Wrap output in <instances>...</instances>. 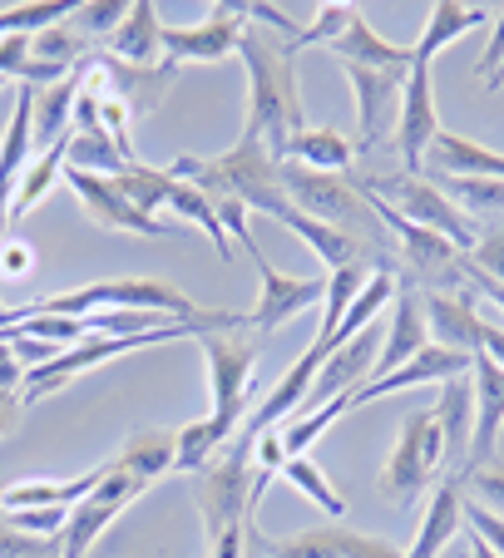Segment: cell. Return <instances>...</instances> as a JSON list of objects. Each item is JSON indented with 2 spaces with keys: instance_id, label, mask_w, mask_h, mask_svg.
<instances>
[{
  "instance_id": "obj_46",
  "label": "cell",
  "mask_w": 504,
  "mask_h": 558,
  "mask_svg": "<svg viewBox=\"0 0 504 558\" xmlns=\"http://www.w3.org/2000/svg\"><path fill=\"white\" fill-rule=\"evenodd\" d=\"M25 371H31V366L15 356L11 341L0 337V390H21V386H25Z\"/></svg>"
},
{
  "instance_id": "obj_17",
  "label": "cell",
  "mask_w": 504,
  "mask_h": 558,
  "mask_svg": "<svg viewBox=\"0 0 504 558\" xmlns=\"http://www.w3.org/2000/svg\"><path fill=\"white\" fill-rule=\"evenodd\" d=\"M109 60L129 64V70H154L164 64V21H158L154 0H134L115 35H109Z\"/></svg>"
},
{
  "instance_id": "obj_32",
  "label": "cell",
  "mask_w": 504,
  "mask_h": 558,
  "mask_svg": "<svg viewBox=\"0 0 504 558\" xmlns=\"http://www.w3.org/2000/svg\"><path fill=\"white\" fill-rule=\"evenodd\" d=\"M238 435V425L218 421V415H203V421H189L179 430V445H173V470L179 474H199L223 445Z\"/></svg>"
},
{
  "instance_id": "obj_51",
  "label": "cell",
  "mask_w": 504,
  "mask_h": 558,
  "mask_svg": "<svg viewBox=\"0 0 504 558\" xmlns=\"http://www.w3.org/2000/svg\"><path fill=\"white\" fill-rule=\"evenodd\" d=\"M0 89H5V80H0Z\"/></svg>"
},
{
  "instance_id": "obj_9",
  "label": "cell",
  "mask_w": 504,
  "mask_h": 558,
  "mask_svg": "<svg viewBox=\"0 0 504 558\" xmlns=\"http://www.w3.org/2000/svg\"><path fill=\"white\" fill-rule=\"evenodd\" d=\"M435 134H441V114H435V85H431V64H410L406 89H400V119H396V154L400 173H420L425 154H431Z\"/></svg>"
},
{
  "instance_id": "obj_7",
  "label": "cell",
  "mask_w": 504,
  "mask_h": 558,
  "mask_svg": "<svg viewBox=\"0 0 504 558\" xmlns=\"http://www.w3.org/2000/svg\"><path fill=\"white\" fill-rule=\"evenodd\" d=\"M242 0L213 5V15H203L199 25H164V60L168 64H218L228 54H238L242 40Z\"/></svg>"
},
{
  "instance_id": "obj_38",
  "label": "cell",
  "mask_w": 504,
  "mask_h": 558,
  "mask_svg": "<svg viewBox=\"0 0 504 558\" xmlns=\"http://www.w3.org/2000/svg\"><path fill=\"white\" fill-rule=\"evenodd\" d=\"M124 15H129V0H80V5H74V15H70V25L89 45H99V40L109 45V35L124 25Z\"/></svg>"
},
{
  "instance_id": "obj_26",
  "label": "cell",
  "mask_w": 504,
  "mask_h": 558,
  "mask_svg": "<svg viewBox=\"0 0 504 558\" xmlns=\"http://www.w3.org/2000/svg\"><path fill=\"white\" fill-rule=\"evenodd\" d=\"M283 163H302V169H312V173H351V163H357V144L332 124L302 129V134L287 144Z\"/></svg>"
},
{
  "instance_id": "obj_39",
  "label": "cell",
  "mask_w": 504,
  "mask_h": 558,
  "mask_svg": "<svg viewBox=\"0 0 504 558\" xmlns=\"http://www.w3.org/2000/svg\"><path fill=\"white\" fill-rule=\"evenodd\" d=\"M351 15H357V5H312V15H307V31H302V50L307 45H332L341 40V31L351 25Z\"/></svg>"
},
{
  "instance_id": "obj_43",
  "label": "cell",
  "mask_w": 504,
  "mask_h": 558,
  "mask_svg": "<svg viewBox=\"0 0 504 558\" xmlns=\"http://www.w3.org/2000/svg\"><path fill=\"white\" fill-rule=\"evenodd\" d=\"M341 558H406V548L386 544V538L357 534V529H347V524H341Z\"/></svg>"
},
{
  "instance_id": "obj_3",
  "label": "cell",
  "mask_w": 504,
  "mask_h": 558,
  "mask_svg": "<svg viewBox=\"0 0 504 558\" xmlns=\"http://www.w3.org/2000/svg\"><path fill=\"white\" fill-rule=\"evenodd\" d=\"M252 445L248 435H232L193 480V499H199V514H203V534H208V548L218 544L223 534L248 524V499H252Z\"/></svg>"
},
{
  "instance_id": "obj_41",
  "label": "cell",
  "mask_w": 504,
  "mask_h": 558,
  "mask_svg": "<svg viewBox=\"0 0 504 558\" xmlns=\"http://www.w3.org/2000/svg\"><path fill=\"white\" fill-rule=\"evenodd\" d=\"M11 524L35 538H60V529L70 524V509H15Z\"/></svg>"
},
{
  "instance_id": "obj_4",
  "label": "cell",
  "mask_w": 504,
  "mask_h": 558,
  "mask_svg": "<svg viewBox=\"0 0 504 558\" xmlns=\"http://www.w3.org/2000/svg\"><path fill=\"white\" fill-rule=\"evenodd\" d=\"M361 189L371 193L376 203H386V208H396L406 222H416V228L425 232H441V238H451L460 253H470L475 238H480V222L470 218V213H460L451 198H445L441 189H435L425 173H361Z\"/></svg>"
},
{
  "instance_id": "obj_5",
  "label": "cell",
  "mask_w": 504,
  "mask_h": 558,
  "mask_svg": "<svg viewBox=\"0 0 504 558\" xmlns=\"http://www.w3.org/2000/svg\"><path fill=\"white\" fill-rule=\"evenodd\" d=\"M441 464H445V440H441V430H435V415L410 411L406 421H400V435H396V445H391L386 464H381V495L396 509H410L431 489Z\"/></svg>"
},
{
  "instance_id": "obj_30",
  "label": "cell",
  "mask_w": 504,
  "mask_h": 558,
  "mask_svg": "<svg viewBox=\"0 0 504 558\" xmlns=\"http://www.w3.org/2000/svg\"><path fill=\"white\" fill-rule=\"evenodd\" d=\"M124 514V505H115V499H80V505L70 509V524L60 529V558H89V548L99 544V534H105L115 519Z\"/></svg>"
},
{
  "instance_id": "obj_6",
  "label": "cell",
  "mask_w": 504,
  "mask_h": 558,
  "mask_svg": "<svg viewBox=\"0 0 504 558\" xmlns=\"http://www.w3.org/2000/svg\"><path fill=\"white\" fill-rule=\"evenodd\" d=\"M203 361H208V390H213V411L218 421L242 425L248 421V390H252V371H257V347L238 331H208L199 337Z\"/></svg>"
},
{
  "instance_id": "obj_24",
  "label": "cell",
  "mask_w": 504,
  "mask_h": 558,
  "mask_svg": "<svg viewBox=\"0 0 504 558\" xmlns=\"http://www.w3.org/2000/svg\"><path fill=\"white\" fill-rule=\"evenodd\" d=\"M484 21H490V11H484V5H465V0H435L431 15H425V31H420L416 50H410V64H431L435 54L445 50V45H455L460 35L480 31Z\"/></svg>"
},
{
  "instance_id": "obj_37",
  "label": "cell",
  "mask_w": 504,
  "mask_h": 558,
  "mask_svg": "<svg viewBox=\"0 0 504 558\" xmlns=\"http://www.w3.org/2000/svg\"><path fill=\"white\" fill-rule=\"evenodd\" d=\"M283 480L297 489V495H307V499H312V505L322 509V514H332V519H341V514H347V499L336 495V489H332V480H326V474L316 470V464L307 460V454H297V460H287Z\"/></svg>"
},
{
  "instance_id": "obj_11",
  "label": "cell",
  "mask_w": 504,
  "mask_h": 558,
  "mask_svg": "<svg viewBox=\"0 0 504 558\" xmlns=\"http://www.w3.org/2000/svg\"><path fill=\"white\" fill-rule=\"evenodd\" d=\"M64 183H70L74 198L84 203V213H89L95 228L129 232V238H164L168 232L164 218H144V213L119 193V183L105 179V173H84V169H70V163H64Z\"/></svg>"
},
{
  "instance_id": "obj_35",
  "label": "cell",
  "mask_w": 504,
  "mask_h": 558,
  "mask_svg": "<svg viewBox=\"0 0 504 558\" xmlns=\"http://www.w3.org/2000/svg\"><path fill=\"white\" fill-rule=\"evenodd\" d=\"M347 411H357L351 405V396L347 401H326V405H316V411H302V415H292L287 425H277V435H283V450H287V460H297V454H307L316 440H322L326 430H332L336 421Z\"/></svg>"
},
{
  "instance_id": "obj_8",
  "label": "cell",
  "mask_w": 504,
  "mask_h": 558,
  "mask_svg": "<svg viewBox=\"0 0 504 558\" xmlns=\"http://www.w3.org/2000/svg\"><path fill=\"white\" fill-rule=\"evenodd\" d=\"M252 267H257V306L248 312V327H257L267 337V331H277L283 322H292V316H302L307 306L326 302V272L322 277H292V272H277L273 263L263 257V247H252Z\"/></svg>"
},
{
  "instance_id": "obj_49",
  "label": "cell",
  "mask_w": 504,
  "mask_h": 558,
  "mask_svg": "<svg viewBox=\"0 0 504 558\" xmlns=\"http://www.w3.org/2000/svg\"><path fill=\"white\" fill-rule=\"evenodd\" d=\"M11 198H15V193L0 189V243H5V238H11V228H15V222H11Z\"/></svg>"
},
{
  "instance_id": "obj_50",
  "label": "cell",
  "mask_w": 504,
  "mask_h": 558,
  "mask_svg": "<svg viewBox=\"0 0 504 558\" xmlns=\"http://www.w3.org/2000/svg\"><path fill=\"white\" fill-rule=\"evenodd\" d=\"M465 558H500V554H494V548H484V544H480V538H475V534H470V548H465Z\"/></svg>"
},
{
  "instance_id": "obj_27",
  "label": "cell",
  "mask_w": 504,
  "mask_h": 558,
  "mask_svg": "<svg viewBox=\"0 0 504 558\" xmlns=\"http://www.w3.org/2000/svg\"><path fill=\"white\" fill-rule=\"evenodd\" d=\"M35 95V154L50 148L55 138H64L74 129V105H80V70H70L60 85L31 89Z\"/></svg>"
},
{
  "instance_id": "obj_16",
  "label": "cell",
  "mask_w": 504,
  "mask_h": 558,
  "mask_svg": "<svg viewBox=\"0 0 504 558\" xmlns=\"http://www.w3.org/2000/svg\"><path fill=\"white\" fill-rule=\"evenodd\" d=\"M465 499H470V489H465V474L451 470L441 485H435L425 514H420L416 544L406 548V558H441L445 548H451V538L465 529Z\"/></svg>"
},
{
  "instance_id": "obj_45",
  "label": "cell",
  "mask_w": 504,
  "mask_h": 558,
  "mask_svg": "<svg viewBox=\"0 0 504 558\" xmlns=\"http://www.w3.org/2000/svg\"><path fill=\"white\" fill-rule=\"evenodd\" d=\"M31 272H35V247L11 232V238L0 243V277H31Z\"/></svg>"
},
{
  "instance_id": "obj_42",
  "label": "cell",
  "mask_w": 504,
  "mask_h": 558,
  "mask_svg": "<svg viewBox=\"0 0 504 558\" xmlns=\"http://www.w3.org/2000/svg\"><path fill=\"white\" fill-rule=\"evenodd\" d=\"M465 489H475L484 509H494V514H504V464H484V470L465 474Z\"/></svg>"
},
{
  "instance_id": "obj_28",
  "label": "cell",
  "mask_w": 504,
  "mask_h": 558,
  "mask_svg": "<svg viewBox=\"0 0 504 558\" xmlns=\"http://www.w3.org/2000/svg\"><path fill=\"white\" fill-rule=\"evenodd\" d=\"M64 158H70V134L55 138L50 148H40V154H35L31 163H25L21 183H15V198H11V222L31 218L35 203H40L45 193L55 189V179H64Z\"/></svg>"
},
{
  "instance_id": "obj_19",
  "label": "cell",
  "mask_w": 504,
  "mask_h": 558,
  "mask_svg": "<svg viewBox=\"0 0 504 558\" xmlns=\"http://www.w3.org/2000/svg\"><path fill=\"white\" fill-rule=\"evenodd\" d=\"M273 222H283L287 232H297V238H302V243L322 257L326 272H341V267H367L371 263L367 247H361L351 232L332 228V222H316V218H307V213H297V208H283ZM367 272H371V267H367Z\"/></svg>"
},
{
  "instance_id": "obj_2",
  "label": "cell",
  "mask_w": 504,
  "mask_h": 558,
  "mask_svg": "<svg viewBox=\"0 0 504 558\" xmlns=\"http://www.w3.org/2000/svg\"><path fill=\"white\" fill-rule=\"evenodd\" d=\"M168 173L193 183V189H203L208 198H238L242 208H257V213H267V218L292 208L283 193V163H277L273 148H267L257 134H248V129H242V138L228 148V154H218V158L183 154L168 163Z\"/></svg>"
},
{
  "instance_id": "obj_48",
  "label": "cell",
  "mask_w": 504,
  "mask_h": 558,
  "mask_svg": "<svg viewBox=\"0 0 504 558\" xmlns=\"http://www.w3.org/2000/svg\"><path fill=\"white\" fill-rule=\"evenodd\" d=\"M21 390H0V440H5V435L15 430V425H21Z\"/></svg>"
},
{
  "instance_id": "obj_44",
  "label": "cell",
  "mask_w": 504,
  "mask_h": 558,
  "mask_svg": "<svg viewBox=\"0 0 504 558\" xmlns=\"http://www.w3.org/2000/svg\"><path fill=\"white\" fill-rule=\"evenodd\" d=\"M213 208H218V218H223V232H228V238H232V243H238V247H248V253H252V247H257V243H252L248 208H242L238 198H213Z\"/></svg>"
},
{
  "instance_id": "obj_40",
  "label": "cell",
  "mask_w": 504,
  "mask_h": 558,
  "mask_svg": "<svg viewBox=\"0 0 504 558\" xmlns=\"http://www.w3.org/2000/svg\"><path fill=\"white\" fill-rule=\"evenodd\" d=\"M0 558H60V538H35L11 524V514L0 509Z\"/></svg>"
},
{
  "instance_id": "obj_22",
  "label": "cell",
  "mask_w": 504,
  "mask_h": 558,
  "mask_svg": "<svg viewBox=\"0 0 504 558\" xmlns=\"http://www.w3.org/2000/svg\"><path fill=\"white\" fill-rule=\"evenodd\" d=\"M336 64H361V70H391V74H410V50L391 45L386 35L371 31L367 15H351V25L341 31V40L326 45Z\"/></svg>"
},
{
  "instance_id": "obj_14",
  "label": "cell",
  "mask_w": 504,
  "mask_h": 558,
  "mask_svg": "<svg viewBox=\"0 0 504 558\" xmlns=\"http://www.w3.org/2000/svg\"><path fill=\"white\" fill-rule=\"evenodd\" d=\"M470 386H475V435H470V454H465L460 474H475V470H484V464H500L494 445H500V430H504V371L494 366L490 356H475Z\"/></svg>"
},
{
  "instance_id": "obj_18",
  "label": "cell",
  "mask_w": 504,
  "mask_h": 558,
  "mask_svg": "<svg viewBox=\"0 0 504 558\" xmlns=\"http://www.w3.org/2000/svg\"><path fill=\"white\" fill-rule=\"evenodd\" d=\"M431 179H500L504 183V154H490L484 144L460 134H435L431 154H425V169Z\"/></svg>"
},
{
  "instance_id": "obj_47",
  "label": "cell",
  "mask_w": 504,
  "mask_h": 558,
  "mask_svg": "<svg viewBox=\"0 0 504 558\" xmlns=\"http://www.w3.org/2000/svg\"><path fill=\"white\" fill-rule=\"evenodd\" d=\"M475 356H490L494 366L504 371V327H490L480 316V351H475Z\"/></svg>"
},
{
  "instance_id": "obj_10",
  "label": "cell",
  "mask_w": 504,
  "mask_h": 558,
  "mask_svg": "<svg viewBox=\"0 0 504 558\" xmlns=\"http://www.w3.org/2000/svg\"><path fill=\"white\" fill-rule=\"evenodd\" d=\"M357 95V148H381L396 138V119H400V89L406 74L391 70H361V64H341Z\"/></svg>"
},
{
  "instance_id": "obj_31",
  "label": "cell",
  "mask_w": 504,
  "mask_h": 558,
  "mask_svg": "<svg viewBox=\"0 0 504 558\" xmlns=\"http://www.w3.org/2000/svg\"><path fill=\"white\" fill-rule=\"evenodd\" d=\"M173 445H179V430H139L124 440V450L115 454V464H124L129 474H139L144 485L164 480L173 470Z\"/></svg>"
},
{
  "instance_id": "obj_21",
  "label": "cell",
  "mask_w": 504,
  "mask_h": 558,
  "mask_svg": "<svg viewBox=\"0 0 504 558\" xmlns=\"http://www.w3.org/2000/svg\"><path fill=\"white\" fill-rule=\"evenodd\" d=\"M425 327H431V347H445V351H455V356H475V351H480V312H475V296L425 292Z\"/></svg>"
},
{
  "instance_id": "obj_15",
  "label": "cell",
  "mask_w": 504,
  "mask_h": 558,
  "mask_svg": "<svg viewBox=\"0 0 504 558\" xmlns=\"http://www.w3.org/2000/svg\"><path fill=\"white\" fill-rule=\"evenodd\" d=\"M470 361L475 356H455V351H445V347H425L420 356H410L406 366L391 371V376L367 380V386L351 396V405H371V401H381V396H396V390H410V386H445V380H455V376H470Z\"/></svg>"
},
{
  "instance_id": "obj_12",
  "label": "cell",
  "mask_w": 504,
  "mask_h": 558,
  "mask_svg": "<svg viewBox=\"0 0 504 558\" xmlns=\"http://www.w3.org/2000/svg\"><path fill=\"white\" fill-rule=\"evenodd\" d=\"M376 356H381V327L371 322L367 331H357L351 341H341V347L322 361L307 405H326V401H347V396H357V390L376 376Z\"/></svg>"
},
{
  "instance_id": "obj_13",
  "label": "cell",
  "mask_w": 504,
  "mask_h": 558,
  "mask_svg": "<svg viewBox=\"0 0 504 558\" xmlns=\"http://www.w3.org/2000/svg\"><path fill=\"white\" fill-rule=\"evenodd\" d=\"M425 347H431V327H425V292H420L416 282H406V277H396V296H391V316H386V337H381L376 376H391V371L406 366V361L420 356Z\"/></svg>"
},
{
  "instance_id": "obj_33",
  "label": "cell",
  "mask_w": 504,
  "mask_h": 558,
  "mask_svg": "<svg viewBox=\"0 0 504 558\" xmlns=\"http://www.w3.org/2000/svg\"><path fill=\"white\" fill-rule=\"evenodd\" d=\"M64 163H70V169H84V173H105V179H115V173H124L129 163H139V158H129L105 129H70V158H64Z\"/></svg>"
},
{
  "instance_id": "obj_36",
  "label": "cell",
  "mask_w": 504,
  "mask_h": 558,
  "mask_svg": "<svg viewBox=\"0 0 504 558\" xmlns=\"http://www.w3.org/2000/svg\"><path fill=\"white\" fill-rule=\"evenodd\" d=\"M115 183H119V193H124V198L144 213V218H158V213L168 208L173 173H168V169H148L144 158H139V163H129L124 173H115Z\"/></svg>"
},
{
  "instance_id": "obj_34",
  "label": "cell",
  "mask_w": 504,
  "mask_h": 558,
  "mask_svg": "<svg viewBox=\"0 0 504 558\" xmlns=\"http://www.w3.org/2000/svg\"><path fill=\"white\" fill-rule=\"evenodd\" d=\"M168 208H173V218H183V222H193V228L208 232L213 253L228 263L232 247H228V232H223V218H218V208H213L208 193L193 189V183H183V179H173V189H168Z\"/></svg>"
},
{
  "instance_id": "obj_20",
  "label": "cell",
  "mask_w": 504,
  "mask_h": 558,
  "mask_svg": "<svg viewBox=\"0 0 504 558\" xmlns=\"http://www.w3.org/2000/svg\"><path fill=\"white\" fill-rule=\"evenodd\" d=\"M431 415H435V430H441V440H445V460H451V470L460 474L465 454H470V435H475V386H470V376L445 380L441 401L431 405Z\"/></svg>"
},
{
  "instance_id": "obj_29",
  "label": "cell",
  "mask_w": 504,
  "mask_h": 558,
  "mask_svg": "<svg viewBox=\"0 0 504 558\" xmlns=\"http://www.w3.org/2000/svg\"><path fill=\"white\" fill-rule=\"evenodd\" d=\"M105 60V70H109V80H115V89L129 99V109H134V119L139 114H148L154 105H164V95L173 89V80H179V64H154V70H129V64H119V60H109V54H99Z\"/></svg>"
},
{
  "instance_id": "obj_23",
  "label": "cell",
  "mask_w": 504,
  "mask_h": 558,
  "mask_svg": "<svg viewBox=\"0 0 504 558\" xmlns=\"http://www.w3.org/2000/svg\"><path fill=\"white\" fill-rule=\"evenodd\" d=\"M105 480V464L74 474V480H21V485L0 489V509L15 514V509H74L80 499L95 495V485Z\"/></svg>"
},
{
  "instance_id": "obj_25",
  "label": "cell",
  "mask_w": 504,
  "mask_h": 558,
  "mask_svg": "<svg viewBox=\"0 0 504 558\" xmlns=\"http://www.w3.org/2000/svg\"><path fill=\"white\" fill-rule=\"evenodd\" d=\"M465 282L475 296H490L504 312V218L480 222V238L465 253Z\"/></svg>"
},
{
  "instance_id": "obj_1",
  "label": "cell",
  "mask_w": 504,
  "mask_h": 558,
  "mask_svg": "<svg viewBox=\"0 0 504 558\" xmlns=\"http://www.w3.org/2000/svg\"><path fill=\"white\" fill-rule=\"evenodd\" d=\"M297 40L267 31V25H242L238 60L248 70V134H257L273 158L283 163L287 144L302 134V95H297Z\"/></svg>"
}]
</instances>
